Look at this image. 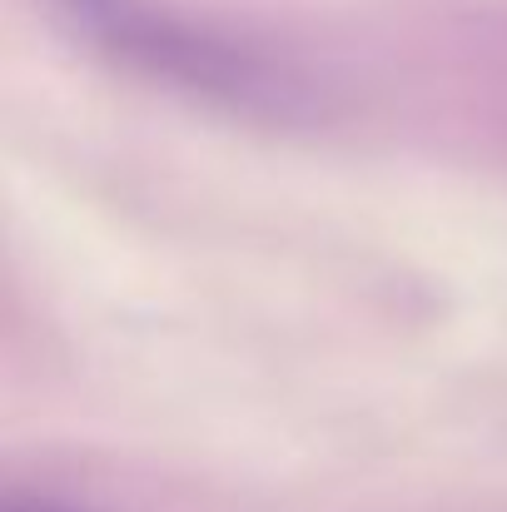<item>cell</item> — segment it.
<instances>
[{
  "instance_id": "obj_1",
  "label": "cell",
  "mask_w": 507,
  "mask_h": 512,
  "mask_svg": "<svg viewBox=\"0 0 507 512\" xmlns=\"http://www.w3.org/2000/svg\"><path fill=\"white\" fill-rule=\"evenodd\" d=\"M10 512H50V508H10Z\"/></svg>"
}]
</instances>
